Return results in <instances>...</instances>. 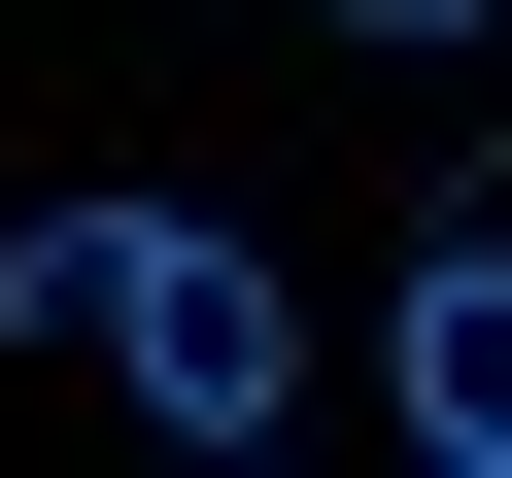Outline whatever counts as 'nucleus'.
<instances>
[{"label": "nucleus", "instance_id": "nucleus-1", "mask_svg": "<svg viewBox=\"0 0 512 478\" xmlns=\"http://www.w3.org/2000/svg\"><path fill=\"white\" fill-rule=\"evenodd\" d=\"M0 342H69V376H137V444H308V274L239 205H35L0 239Z\"/></svg>", "mask_w": 512, "mask_h": 478}, {"label": "nucleus", "instance_id": "nucleus-2", "mask_svg": "<svg viewBox=\"0 0 512 478\" xmlns=\"http://www.w3.org/2000/svg\"><path fill=\"white\" fill-rule=\"evenodd\" d=\"M376 410H410V478H512V205H444L376 274Z\"/></svg>", "mask_w": 512, "mask_h": 478}, {"label": "nucleus", "instance_id": "nucleus-3", "mask_svg": "<svg viewBox=\"0 0 512 478\" xmlns=\"http://www.w3.org/2000/svg\"><path fill=\"white\" fill-rule=\"evenodd\" d=\"M308 35H410V69H444V35H512V0H308Z\"/></svg>", "mask_w": 512, "mask_h": 478}]
</instances>
